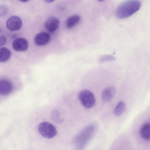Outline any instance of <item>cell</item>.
<instances>
[{
	"mask_svg": "<svg viewBox=\"0 0 150 150\" xmlns=\"http://www.w3.org/2000/svg\"><path fill=\"white\" fill-rule=\"evenodd\" d=\"M141 3L136 0H129L120 4L116 8L115 15L120 19L127 18L133 14L140 8Z\"/></svg>",
	"mask_w": 150,
	"mask_h": 150,
	"instance_id": "cell-1",
	"label": "cell"
},
{
	"mask_svg": "<svg viewBox=\"0 0 150 150\" xmlns=\"http://www.w3.org/2000/svg\"><path fill=\"white\" fill-rule=\"evenodd\" d=\"M78 97L83 106L86 108H91L95 104V96L92 92L88 90L81 91L79 93Z\"/></svg>",
	"mask_w": 150,
	"mask_h": 150,
	"instance_id": "cell-2",
	"label": "cell"
},
{
	"mask_svg": "<svg viewBox=\"0 0 150 150\" xmlns=\"http://www.w3.org/2000/svg\"><path fill=\"white\" fill-rule=\"evenodd\" d=\"M38 130L41 136L47 139L53 137L57 134V130L54 126L46 122H42L39 125Z\"/></svg>",
	"mask_w": 150,
	"mask_h": 150,
	"instance_id": "cell-3",
	"label": "cell"
},
{
	"mask_svg": "<svg viewBox=\"0 0 150 150\" xmlns=\"http://www.w3.org/2000/svg\"><path fill=\"white\" fill-rule=\"evenodd\" d=\"M6 27L9 30L16 31L20 29L22 25L21 18L17 16H13L9 18L6 22Z\"/></svg>",
	"mask_w": 150,
	"mask_h": 150,
	"instance_id": "cell-4",
	"label": "cell"
},
{
	"mask_svg": "<svg viewBox=\"0 0 150 150\" xmlns=\"http://www.w3.org/2000/svg\"><path fill=\"white\" fill-rule=\"evenodd\" d=\"M59 23L60 21L57 18L55 17H51L46 21L45 26L48 32L53 33L58 29Z\"/></svg>",
	"mask_w": 150,
	"mask_h": 150,
	"instance_id": "cell-5",
	"label": "cell"
},
{
	"mask_svg": "<svg viewBox=\"0 0 150 150\" xmlns=\"http://www.w3.org/2000/svg\"><path fill=\"white\" fill-rule=\"evenodd\" d=\"M28 44L25 39L23 38H18L13 42L12 47L16 51H24L26 50L28 47Z\"/></svg>",
	"mask_w": 150,
	"mask_h": 150,
	"instance_id": "cell-6",
	"label": "cell"
},
{
	"mask_svg": "<svg viewBox=\"0 0 150 150\" xmlns=\"http://www.w3.org/2000/svg\"><path fill=\"white\" fill-rule=\"evenodd\" d=\"M50 39V37L48 33L45 32H42L36 35L34 39V42L36 45L42 46L47 44Z\"/></svg>",
	"mask_w": 150,
	"mask_h": 150,
	"instance_id": "cell-7",
	"label": "cell"
},
{
	"mask_svg": "<svg viewBox=\"0 0 150 150\" xmlns=\"http://www.w3.org/2000/svg\"><path fill=\"white\" fill-rule=\"evenodd\" d=\"M13 88V86L8 81L2 79L0 81V93L2 95H6L10 93Z\"/></svg>",
	"mask_w": 150,
	"mask_h": 150,
	"instance_id": "cell-8",
	"label": "cell"
},
{
	"mask_svg": "<svg viewBox=\"0 0 150 150\" xmlns=\"http://www.w3.org/2000/svg\"><path fill=\"white\" fill-rule=\"evenodd\" d=\"M116 89L113 86H110L105 88L102 92V98L104 102L110 100L116 93Z\"/></svg>",
	"mask_w": 150,
	"mask_h": 150,
	"instance_id": "cell-9",
	"label": "cell"
},
{
	"mask_svg": "<svg viewBox=\"0 0 150 150\" xmlns=\"http://www.w3.org/2000/svg\"><path fill=\"white\" fill-rule=\"evenodd\" d=\"M141 137L145 140H150V123H147L141 127L140 130Z\"/></svg>",
	"mask_w": 150,
	"mask_h": 150,
	"instance_id": "cell-10",
	"label": "cell"
},
{
	"mask_svg": "<svg viewBox=\"0 0 150 150\" xmlns=\"http://www.w3.org/2000/svg\"><path fill=\"white\" fill-rule=\"evenodd\" d=\"M80 16L78 15H73L68 18L66 21V25L67 28H71L75 26L80 21Z\"/></svg>",
	"mask_w": 150,
	"mask_h": 150,
	"instance_id": "cell-11",
	"label": "cell"
},
{
	"mask_svg": "<svg viewBox=\"0 0 150 150\" xmlns=\"http://www.w3.org/2000/svg\"><path fill=\"white\" fill-rule=\"evenodd\" d=\"M11 51L6 47H2L0 49V62H4L8 60L11 56Z\"/></svg>",
	"mask_w": 150,
	"mask_h": 150,
	"instance_id": "cell-12",
	"label": "cell"
},
{
	"mask_svg": "<svg viewBox=\"0 0 150 150\" xmlns=\"http://www.w3.org/2000/svg\"><path fill=\"white\" fill-rule=\"evenodd\" d=\"M126 110V106L125 103L122 101H120L116 106L114 110L115 115L117 117L122 115Z\"/></svg>",
	"mask_w": 150,
	"mask_h": 150,
	"instance_id": "cell-13",
	"label": "cell"
},
{
	"mask_svg": "<svg viewBox=\"0 0 150 150\" xmlns=\"http://www.w3.org/2000/svg\"><path fill=\"white\" fill-rule=\"evenodd\" d=\"M115 58L111 55H105L101 56L99 59L100 62L102 63L114 60Z\"/></svg>",
	"mask_w": 150,
	"mask_h": 150,
	"instance_id": "cell-14",
	"label": "cell"
},
{
	"mask_svg": "<svg viewBox=\"0 0 150 150\" xmlns=\"http://www.w3.org/2000/svg\"><path fill=\"white\" fill-rule=\"evenodd\" d=\"M51 115L52 119L55 121L59 122L61 121V120L60 118L59 114L57 111L56 110H53L52 112Z\"/></svg>",
	"mask_w": 150,
	"mask_h": 150,
	"instance_id": "cell-15",
	"label": "cell"
},
{
	"mask_svg": "<svg viewBox=\"0 0 150 150\" xmlns=\"http://www.w3.org/2000/svg\"><path fill=\"white\" fill-rule=\"evenodd\" d=\"M6 42V39L5 37L3 35L0 36V47L4 45Z\"/></svg>",
	"mask_w": 150,
	"mask_h": 150,
	"instance_id": "cell-16",
	"label": "cell"
},
{
	"mask_svg": "<svg viewBox=\"0 0 150 150\" xmlns=\"http://www.w3.org/2000/svg\"><path fill=\"white\" fill-rule=\"evenodd\" d=\"M53 1H46L48 2H52Z\"/></svg>",
	"mask_w": 150,
	"mask_h": 150,
	"instance_id": "cell-17",
	"label": "cell"
}]
</instances>
